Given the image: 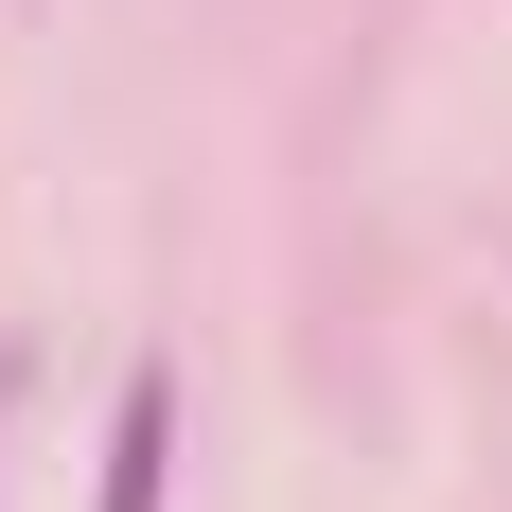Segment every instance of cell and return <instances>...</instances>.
<instances>
[{"mask_svg": "<svg viewBox=\"0 0 512 512\" xmlns=\"http://www.w3.org/2000/svg\"><path fill=\"white\" fill-rule=\"evenodd\" d=\"M177 477V371H124V407H106V512H159Z\"/></svg>", "mask_w": 512, "mask_h": 512, "instance_id": "obj_1", "label": "cell"}, {"mask_svg": "<svg viewBox=\"0 0 512 512\" xmlns=\"http://www.w3.org/2000/svg\"><path fill=\"white\" fill-rule=\"evenodd\" d=\"M0 407H18V371H0Z\"/></svg>", "mask_w": 512, "mask_h": 512, "instance_id": "obj_2", "label": "cell"}]
</instances>
